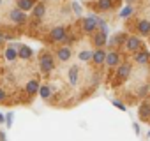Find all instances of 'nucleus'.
I'll use <instances>...</instances> for the list:
<instances>
[{
  "instance_id": "obj_1",
  "label": "nucleus",
  "mask_w": 150,
  "mask_h": 141,
  "mask_svg": "<svg viewBox=\"0 0 150 141\" xmlns=\"http://www.w3.org/2000/svg\"><path fill=\"white\" fill-rule=\"evenodd\" d=\"M131 73H132L131 63H118V65L115 67V80H113V87H118L120 83L127 81V80H129V76H131Z\"/></svg>"
},
{
  "instance_id": "obj_2",
  "label": "nucleus",
  "mask_w": 150,
  "mask_h": 141,
  "mask_svg": "<svg viewBox=\"0 0 150 141\" xmlns=\"http://www.w3.org/2000/svg\"><path fill=\"white\" fill-rule=\"evenodd\" d=\"M39 67L44 74H51L55 70V58L51 53H42L41 58H39Z\"/></svg>"
},
{
  "instance_id": "obj_3",
  "label": "nucleus",
  "mask_w": 150,
  "mask_h": 141,
  "mask_svg": "<svg viewBox=\"0 0 150 141\" xmlns=\"http://www.w3.org/2000/svg\"><path fill=\"white\" fill-rule=\"evenodd\" d=\"M67 35V28L65 27H62V25H58V27H53L51 30H50V35H48V39H50V42L51 44H58V42H62L64 41V37Z\"/></svg>"
},
{
  "instance_id": "obj_4",
  "label": "nucleus",
  "mask_w": 150,
  "mask_h": 141,
  "mask_svg": "<svg viewBox=\"0 0 150 141\" xmlns=\"http://www.w3.org/2000/svg\"><path fill=\"white\" fill-rule=\"evenodd\" d=\"M81 28L85 34H94L97 30V14H88L81 21Z\"/></svg>"
},
{
  "instance_id": "obj_5",
  "label": "nucleus",
  "mask_w": 150,
  "mask_h": 141,
  "mask_svg": "<svg viewBox=\"0 0 150 141\" xmlns=\"http://www.w3.org/2000/svg\"><path fill=\"white\" fill-rule=\"evenodd\" d=\"M124 46H125V49H127L129 53H136V51H139V49H141L143 42H141V39H139V37H136V35H127V39H125Z\"/></svg>"
},
{
  "instance_id": "obj_6",
  "label": "nucleus",
  "mask_w": 150,
  "mask_h": 141,
  "mask_svg": "<svg viewBox=\"0 0 150 141\" xmlns=\"http://www.w3.org/2000/svg\"><path fill=\"white\" fill-rule=\"evenodd\" d=\"M11 46H13V48H16V51H18V58H21V60H30V58H32V55H34L32 48H30V46H27V44L13 42Z\"/></svg>"
},
{
  "instance_id": "obj_7",
  "label": "nucleus",
  "mask_w": 150,
  "mask_h": 141,
  "mask_svg": "<svg viewBox=\"0 0 150 141\" xmlns=\"http://www.w3.org/2000/svg\"><path fill=\"white\" fill-rule=\"evenodd\" d=\"M9 20L14 25H23V23H27V14L23 11H20L18 7H14V9L9 11Z\"/></svg>"
},
{
  "instance_id": "obj_8",
  "label": "nucleus",
  "mask_w": 150,
  "mask_h": 141,
  "mask_svg": "<svg viewBox=\"0 0 150 141\" xmlns=\"http://www.w3.org/2000/svg\"><path fill=\"white\" fill-rule=\"evenodd\" d=\"M104 63H106L110 69L117 67V65L120 63V53H118L117 49H113V51H106V58H104Z\"/></svg>"
},
{
  "instance_id": "obj_9",
  "label": "nucleus",
  "mask_w": 150,
  "mask_h": 141,
  "mask_svg": "<svg viewBox=\"0 0 150 141\" xmlns=\"http://www.w3.org/2000/svg\"><path fill=\"white\" fill-rule=\"evenodd\" d=\"M125 39H127V34H125V32H118V34L111 35V37L106 41V44H108L110 48H117V46H122V44L125 42Z\"/></svg>"
},
{
  "instance_id": "obj_10",
  "label": "nucleus",
  "mask_w": 150,
  "mask_h": 141,
  "mask_svg": "<svg viewBox=\"0 0 150 141\" xmlns=\"http://www.w3.org/2000/svg\"><path fill=\"white\" fill-rule=\"evenodd\" d=\"M30 13H32V16H34L35 20H42L44 14H46V4H44V2H37Z\"/></svg>"
},
{
  "instance_id": "obj_11",
  "label": "nucleus",
  "mask_w": 150,
  "mask_h": 141,
  "mask_svg": "<svg viewBox=\"0 0 150 141\" xmlns=\"http://www.w3.org/2000/svg\"><path fill=\"white\" fill-rule=\"evenodd\" d=\"M134 62L136 63H139V65H145V63H148L150 62V53L148 51H145V49H139V51H136L134 53Z\"/></svg>"
},
{
  "instance_id": "obj_12",
  "label": "nucleus",
  "mask_w": 150,
  "mask_h": 141,
  "mask_svg": "<svg viewBox=\"0 0 150 141\" xmlns=\"http://www.w3.org/2000/svg\"><path fill=\"white\" fill-rule=\"evenodd\" d=\"M136 30H138V34L143 35V37L150 35V21H148V20H139V21L136 23Z\"/></svg>"
},
{
  "instance_id": "obj_13",
  "label": "nucleus",
  "mask_w": 150,
  "mask_h": 141,
  "mask_svg": "<svg viewBox=\"0 0 150 141\" xmlns=\"http://www.w3.org/2000/svg\"><path fill=\"white\" fill-rule=\"evenodd\" d=\"M71 56H72V51H71L69 46H62V48L57 49V58H58V62H67Z\"/></svg>"
},
{
  "instance_id": "obj_14",
  "label": "nucleus",
  "mask_w": 150,
  "mask_h": 141,
  "mask_svg": "<svg viewBox=\"0 0 150 141\" xmlns=\"http://www.w3.org/2000/svg\"><path fill=\"white\" fill-rule=\"evenodd\" d=\"M35 4H37L35 0H16V7H18L20 11H23V13H28V11H32Z\"/></svg>"
},
{
  "instance_id": "obj_15",
  "label": "nucleus",
  "mask_w": 150,
  "mask_h": 141,
  "mask_svg": "<svg viewBox=\"0 0 150 141\" xmlns=\"http://www.w3.org/2000/svg\"><path fill=\"white\" fill-rule=\"evenodd\" d=\"M104 58H106V51H104L103 48H97L96 51H92V62H94L96 65L104 63Z\"/></svg>"
},
{
  "instance_id": "obj_16",
  "label": "nucleus",
  "mask_w": 150,
  "mask_h": 141,
  "mask_svg": "<svg viewBox=\"0 0 150 141\" xmlns=\"http://www.w3.org/2000/svg\"><path fill=\"white\" fill-rule=\"evenodd\" d=\"M39 87H41V85H39V81H37V80H30V81L27 83V87H25L27 95H28V97H34V95L39 92Z\"/></svg>"
},
{
  "instance_id": "obj_17",
  "label": "nucleus",
  "mask_w": 150,
  "mask_h": 141,
  "mask_svg": "<svg viewBox=\"0 0 150 141\" xmlns=\"http://www.w3.org/2000/svg\"><path fill=\"white\" fill-rule=\"evenodd\" d=\"M138 116H139V120H148L150 118V102H143L141 106H139V109H138Z\"/></svg>"
},
{
  "instance_id": "obj_18",
  "label": "nucleus",
  "mask_w": 150,
  "mask_h": 141,
  "mask_svg": "<svg viewBox=\"0 0 150 141\" xmlns=\"http://www.w3.org/2000/svg\"><path fill=\"white\" fill-rule=\"evenodd\" d=\"M92 41H94V44H96L97 48H103V46L106 44V41H108V35H104V34H101V32H94V34H92Z\"/></svg>"
},
{
  "instance_id": "obj_19",
  "label": "nucleus",
  "mask_w": 150,
  "mask_h": 141,
  "mask_svg": "<svg viewBox=\"0 0 150 141\" xmlns=\"http://www.w3.org/2000/svg\"><path fill=\"white\" fill-rule=\"evenodd\" d=\"M96 6L99 11H111L115 7V0H97Z\"/></svg>"
},
{
  "instance_id": "obj_20",
  "label": "nucleus",
  "mask_w": 150,
  "mask_h": 141,
  "mask_svg": "<svg viewBox=\"0 0 150 141\" xmlns=\"http://www.w3.org/2000/svg\"><path fill=\"white\" fill-rule=\"evenodd\" d=\"M78 74H80V69H78L76 65H72V67L69 69V83H71V85H76V83H78Z\"/></svg>"
},
{
  "instance_id": "obj_21",
  "label": "nucleus",
  "mask_w": 150,
  "mask_h": 141,
  "mask_svg": "<svg viewBox=\"0 0 150 141\" xmlns=\"http://www.w3.org/2000/svg\"><path fill=\"white\" fill-rule=\"evenodd\" d=\"M4 56H6V60H9V62H14V60L18 58V51H16V48H13V46H9V48L6 49V53H4Z\"/></svg>"
},
{
  "instance_id": "obj_22",
  "label": "nucleus",
  "mask_w": 150,
  "mask_h": 141,
  "mask_svg": "<svg viewBox=\"0 0 150 141\" xmlns=\"http://www.w3.org/2000/svg\"><path fill=\"white\" fill-rule=\"evenodd\" d=\"M37 94L41 95V99H50L51 97V87L50 85H41Z\"/></svg>"
},
{
  "instance_id": "obj_23",
  "label": "nucleus",
  "mask_w": 150,
  "mask_h": 141,
  "mask_svg": "<svg viewBox=\"0 0 150 141\" xmlns=\"http://www.w3.org/2000/svg\"><path fill=\"white\" fill-rule=\"evenodd\" d=\"M132 13H134L132 6H125V7L120 11V18H122V20H127V18H131V16H132Z\"/></svg>"
},
{
  "instance_id": "obj_24",
  "label": "nucleus",
  "mask_w": 150,
  "mask_h": 141,
  "mask_svg": "<svg viewBox=\"0 0 150 141\" xmlns=\"http://www.w3.org/2000/svg\"><path fill=\"white\" fill-rule=\"evenodd\" d=\"M71 7H72L74 14H78V16H81V14H83V7L80 6V2H76V0H72V2H71Z\"/></svg>"
},
{
  "instance_id": "obj_25",
  "label": "nucleus",
  "mask_w": 150,
  "mask_h": 141,
  "mask_svg": "<svg viewBox=\"0 0 150 141\" xmlns=\"http://www.w3.org/2000/svg\"><path fill=\"white\" fill-rule=\"evenodd\" d=\"M80 60L81 62H92V51H88V49L87 51H81L80 53Z\"/></svg>"
},
{
  "instance_id": "obj_26",
  "label": "nucleus",
  "mask_w": 150,
  "mask_h": 141,
  "mask_svg": "<svg viewBox=\"0 0 150 141\" xmlns=\"http://www.w3.org/2000/svg\"><path fill=\"white\" fill-rule=\"evenodd\" d=\"M111 104H113L115 108H118L120 111H125V109H127V106H125L122 101H118V99H113V101H111Z\"/></svg>"
},
{
  "instance_id": "obj_27",
  "label": "nucleus",
  "mask_w": 150,
  "mask_h": 141,
  "mask_svg": "<svg viewBox=\"0 0 150 141\" xmlns=\"http://www.w3.org/2000/svg\"><path fill=\"white\" fill-rule=\"evenodd\" d=\"M13 118H14V113L9 111V113L6 115V125H7V127H13Z\"/></svg>"
},
{
  "instance_id": "obj_28",
  "label": "nucleus",
  "mask_w": 150,
  "mask_h": 141,
  "mask_svg": "<svg viewBox=\"0 0 150 141\" xmlns=\"http://www.w3.org/2000/svg\"><path fill=\"white\" fill-rule=\"evenodd\" d=\"M72 41H74V35H65V37H64V41H62V44H64V46H69Z\"/></svg>"
},
{
  "instance_id": "obj_29",
  "label": "nucleus",
  "mask_w": 150,
  "mask_h": 141,
  "mask_svg": "<svg viewBox=\"0 0 150 141\" xmlns=\"http://www.w3.org/2000/svg\"><path fill=\"white\" fill-rule=\"evenodd\" d=\"M146 92H148V85H143V87L138 90V95H139V97H145V95H146Z\"/></svg>"
},
{
  "instance_id": "obj_30",
  "label": "nucleus",
  "mask_w": 150,
  "mask_h": 141,
  "mask_svg": "<svg viewBox=\"0 0 150 141\" xmlns=\"http://www.w3.org/2000/svg\"><path fill=\"white\" fill-rule=\"evenodd\" d=\"M6 99H7V92H6L2 87H0V104H2V102H6Z\"/></svg>"
},
{
  "instance_id": "obj_31",
  "label": "nucleus",
  "mask_w": 150,
  "mask_h": 141,
  "mask_svg": "<svg viewBox=\"0 0 150 141\" xmlns=\"http://www.w3.org/2000/svg\"><path fill=\"white\" fill-rule=\"evenodd\" d=\"M106 25V21L101 18V16H97V28H101V27H104Z\"/></svg>"
},
{
  "instance_id": "obj_32",
  "label": "nucleus",
  "mask_w": 150,
  "mask_h": 141,
  "mask_svg": "<svg viewBox=\"0 0 150 141\" xmlns=\"http://www.w3.org/2000/svg\"><path fill=\"white\" fill-rule=\"evenodd\" d=\"M6 44V39H4V32L0 30V46H4Z\"/></svg>"
},
{
  "instance_id": "obj_33",
  "label": "nucleus",
  "mask_w": 150,
  "mask_h": 141,
  "mask_svg": "<svg viewBox=\"0 0 150 141\" xmlns=\"http://www.w3.org/2000/svg\"><path fill=\"white\" fill-rule=\"evenodd\" d=\"M132 127H134V132H136V136H139V132H141V130H139V125H138V123H132Z\"/></svg>"
},
{
  "instance_id": "obj_34",
  "label": "nucleus",
  "mask_w": 150,
  "mask_h": 141,
  "mask_svg": "<svg viewBox=\"0 0 150 141\" xmlns=\"http://www.w3.org/2000/svg\"><path fill=\"white\" fill-rule=\"evenodd\" d=\"M4 123H6V115L0 113V125H4Z\"/></svg>"
},
{
  "instance_id": "obj_35",
  "label": "nucleus",
  "mask_w": 150,
  "mask_h": 141,
  "mask_svg": "<svg viewBox=\"0 0 150 141\" xmlns=\"http://www.w3.org/2000/svg\"><path fill=\"white\" fill-rule=\"evenodd\" d=\"M124 2H125V4H127V6H132V4H134V2H136V0H124Z\"/></svg>"
},
{
  "instance_id": "obj_36",
  "label": "nucleus",
  "mask_w": 150,
  "mask_h": 141,
  "mask_svg": "<svg viewBox=\"0 0 150 141\" xmlns=\"http://www.w3.org/2000/svg\"><path fill=\"white\" fill-rule=\"evenodd\" d=\"M0 141H6V134L2 130H0Z\"/></svg>"
},
{
  "instance_id": "obj_37",
  "label": "nucleus",
  "mask_w": 150,
  "mask_h": 141,
  "mask_svg": "<svg viewBox=\"0 0 150 141\" xmlns=\"http://www.w3.org/2000/svg\"><path fill=\"white\" fill-rule=\"evenodd\" d=\"M0 6H2V0H0Z\"/></svg>"
},
{
  "instance_id": "obj_38",
  "label": "nucleus",
  "mask_w": 150,
  "mask_h": 141,
  "mask_svg": "<svg viewBox=\"0 0 150 141\" xmlns=\"http://www.w3.org/2000/svg\"><path fill=\"white\" fill-rule=\"evenodd\" d=\"M148 136H150V132H148Z\"/></svg>"
}]
</instances>
